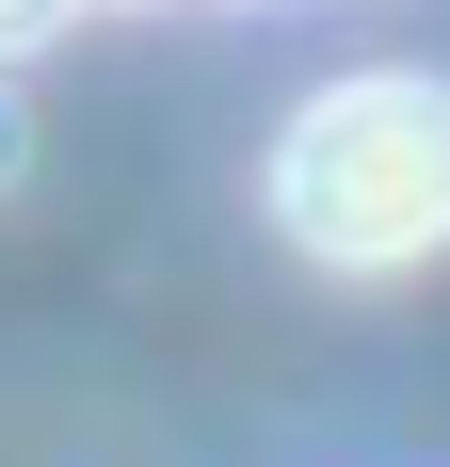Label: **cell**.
Segmentation results:
<instances>
[{"instance_id":"cell-1","label":"cell","mask_w":450,"mask_h":467,"mask_svg":"<svg viewBox=\"0 0 450 467\" xmlns=\"http://www.w3.org/2000/svg\"><path fill=\"white\" fill-rule=\"evenodd\" d=\"M273 226L322 275H418L450 242V81H322L290 130H273Z\"/></svg>"}]
</instances>
